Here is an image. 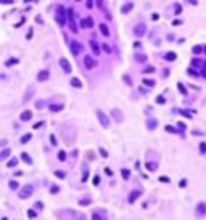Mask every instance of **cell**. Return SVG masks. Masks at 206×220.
Segmentation results:
<instances>
[{
  "instance_id": "obj_1",
  "label": "cell",
  "mask_w": 206,
  "mask_h": 220,
  "mask_svg": "<svg viewBox=\"0 0 206 220\" xmlns=\"http://www.w3.org/2000/svg\"><path fill=\"white\" fill-rule=\"evenodd\" d=\"M97 118H99V122H100V125H102V127H104V129H107L109 125H111V123H109V118H107V116H106V113H104V111H100V109H99V111H97Z\"/></svg>"
},
{
  "instance_id": "obj_2",
  "label": "cell",
  "mask_w": 206,
  "mask_h": 220,
  "mask_svg": "<svg viewBox=\"0 0 206 220\" xmlns=\"http://www.w3.org/2000/svg\"><path fill=\"white\" fill-rule=\"evenodd\" d=\"M69 44H71V51H72V55H76V56H78V55L83 51V46H81V42H78V41H71Z\"/></svg>"
},
{
  "instance_id": "obj_3",
  "label": "cell",
  "mask_w": 206,
  "mask_h": 220,
  "mask_svg": "<svg viewBox=\"0 0 206 220\" xmlns=\"http://www.w3.org/2000/svg\"><path fill=\"white\" fill-rule=\"evenodd\" d=\"M32 192H34V188H32L30 185H27L25 188H21V190H19V197H21V199H27V197H30V195H32Z\"/></svg>"
},
{
  "instance_id": "obj_4",
  "label": "cell",
  "mask_w": 206,
  "mask_h": 220,
  "mask_svg": "<svg viewBox=\"0 0 206 220\" xmlns=\"http://www.w3.org/2000/svg\"><path fill=\"white\" fill-rule=\"evenodd\" d=\"M79 25H81L83 28H92V26H93V19H92L90 16H88V18H85V19H81V21H79Z\"/></svg>"
},
{
  "instance_id": "obj_5",
  "label": "cell",
  "mask_w": 206,
  "mask_h": 220,
  "mask_svg": "<svg viewBox=\"0 0 206 220\" xmlns=\"http://www.w3.org/2000/svg\"><path fill=\"white\" fill-rule=\"evenodd\" d=\"M60 67L65 70V72H67V74H69V72L72 70V67H71V63L67 62V60H65V58H60Z\"/></svg>"
},
{
  "instance_id": "obj_6",
  "label": "cell",
  "mask_w": 206,
  "mask_h": 220,
  "mask_svg": "<svg viewBox=\"0 0 206 220\" xmlns=\"http://www.w3.org/2000/svg\"><path fill=\"white\" fill-rule=\"evenodd\" d=\"M85 65H86V69H93L95 65H97V62H95L92 56H85Z\"/></svg>"
},
{
  "instance_id": "obj_7",
  "label": "cell",
  "mask_w": 206,
  "mask_h": 220,
  "mask_svg": "<svg viewBox=\"0 0 206 220\" xmlns=\"http://www.w3.org/2000/svg\"><path fill=\"white\" fill-rule=\"evenodd\" d=\"M196 211H197V215H199V217L206 215V202H199V204H197V208H196Z\"/></svg>"
},
{
  "instance_id": "obj_8",
  "label": "cell",
  "mask_w": 206,
  "mask_h": 220,
  "mask_svg": "<svg viewBox=\"0 0 206 220\" xmlns=\"http://www.w3.org/2000/svg\"><path fill=\"white\" fill-rule=\"evenodd\" d=\"M56 12H58V14H56V18H58V21H60V23L63 25V12H67V11H65V9H63V7H62V5H58V7H56Z\"/></svg>"
},
{
  "instance_id": "obj_9",
  "label": "cell",
  "mask_w": 206,
  "mask_h": 220,
  "mask_svg": "<svg viewBox=\"0 0 206 220\" xmlns=\"http://www.w3.org/2000/svg\"><path fill=\"white\" fill-rule=\"evenodd\" d=\"M48 78H49V72H48V70H41L39 74H37V79H39V81H46Z\"/></svg>"
},
{
  "instance_id": "obj_10",
  "label": "cell",
  "mask_w": 206,
  "mask_h": 220,
  "mask_svg": "<svg viewBox=\"0 0 206 220\" xmlns=\"http://www.w3.org/2000/svg\"><path fill=\"white\" fill-rule=\"evenodd\" d=\"M111 114L116 118V122H122V120H123V116H122V111H120V109H113Z\"/></svg>"
},
{
  "instance_id": "obj_11",
  "label": "cell",
  "mask_w": 206,
  "mask_h": 220,
  "mask_svg": "<svg viewBox=\"0 0 206 220\" xmlns=\"http://www.w3.org/2000/svg\"><path fill=\"white\" fill-rule=\"evenodd\" d=\"M139 194H141L139 190H134V192H130V195H129V202H134L137 197H139Z\"/></svg>"
},
{
  "instance_id": "obj_12",
  "label": "cell",
  "mask_w": 206,
  "mask_h": 220,
  "mask_svg": "<svg viewBox=\"0 0 206 220\" xmlns=\"http://www.w3.org/2000/svg\"><path fill=\"white\" fill-rule=\"evenodd\" d=\"M90 46H92V51H93L95 55H99V53H100V48H99V44L95 42V41H92V42H90Z\"/></svg>"
},
{
  "instance_id": "obj_13",
  "label": "cell",
  "mask_w": 206,
  "mask_h": 220,
  "mask_svg": "<svg viewBox=\"0 0 206 220\" xmlns=\"http://www.w3.org/2000/svg\"><path fill=\"white\" fill-rule=\"evenodd\" d=\"M71 85H72V86H74V88H81V86H83V83H81V81H79V79H78V78H72V79H71Z\"/></svg>"
},
{
  "instance_id": "obj_14",
  "label": "cell",
  "mask_w": 206,
  "mask_h": 220,
  "mask_svg": "<svg viewBox=\"0 0 206 220\" xmlns=\"http://www.w3.org/2000/svg\"><path fill=\"white\" fill-rule=\"evenodd\" d=\"M30 118H32V113L30 111H23V113H21V120H23V122H28Z\"/></svg>"
},
{
  "instance_id": "obj_15",
  "label": "cell",
  "mask_w": 206,
  "mask_h": 220,
  "mask_svg": "<svg viewBox=\"0 0 206 220\" xmlns=\"http://www.w3.org/2000/svg\"><path fill=\"white\" fill-rule=\"evenodd\" d=\"M132 7H134V4H132V2H129V4L122 5V12H123V14H125V12H129V11L132 9Z\"/></svg>"
},
{
  "instance_id": "obj_16",
  "label": "cell",
  "mask_w": 206,
  "mask_h": 220,
  "mask_svg": "<svg viewBox=\"0 0 206 220\" xmlns=\"http://www.w3.org/2000/svg\"><path fill=\"white\" fill-rule=\"evenodd\" d=\"M99 28H100L102 35H106V37L109 35V28H107V25H104V23H102V25H99Z\"/></svg>"
},
{
  "instance_id": "obj_17",
  "label": "cell",
  "mask_w": 206,
  "mask_h": 220,
  "mask_svg": "<svg viewBox=\"0 0 206 220\" xmlns=\"http://www.w3.org/2000/svg\"><path fill=\"white\" fill-rule=\"evenodd\" d=\"M92 220H106V217L100 213V211H95L93 213V217H92Z\"/></svg>"
},
{
  "instance_id": "obj_18",
  "label": "cell",
  "mask_w": 206,
  "mask_h": 220,
  "mask_svg": "<svg viewBox=\"0 0 206 220\" xmlns=\"http://www.w3.org/2000/svg\"><path fill=\"white\" fill-rule=\"evenodd\" d=\"M166 60H169V62H173L174 60V58H176V53H173V51H169V53H166Z\"/></svg>"
},
{
  "instance_id": "obj_19",
  "label": "cell",
  "mask_w": 206,
  "mask_h": 220,
  "mask_svg": "<svg viewBox=\"0 0 206 220\" xmlns=\"http://www.w3.org/2000/svg\"><path fill=\"white\" fill-rule=\"evenodd\" d=\"M144 34V25L141 23V25H137V28H136V35H143Z\"/></svg>"
},
{
  "instance_id": "obj_20",
  "label": "cell",
  "mask_w": 206,
  "mask_h": 220,
  "mask_svg": "<svg viewBox=\"0 0 206 220\" xmlns=\"http://www.w3.org/2000/svg\"><path fill=\"white\" fill-rule=\"evenodd\" d=\"M49 109H51V111H62L63 106H62V104H56V106H55V104H51V106H49Z\"/></svg>"
},
{
  "instance_id": "obj_21",
  "label": "cell",
  "mask_w": 206,
  "mask_h": 220,
  "mask_svg": "<svg viewBox=\"0 0 206 220\" xmlns=\"http://www.w3.org/2000/svg\"><path fill=\"white\" fill-rule=\"evenodd\" d=\"M21 160H23V162H27V164H32V158L27 155V153H21Z\"/></svg>"
},
{
  "instance_id": "obj_22",
  "label": "cell",
  "mask_w": 206,
  "mask_h": 220,
  "mask_svg": "<svg viewBox=\"0 0 206 220\" xmlns=\"http://www.w3.org/2000/svg\"><path fill=\"white\" fill-rule=\"evenodd\" d=\"M69 28L72 32H78V28H76V23H74V19H69Z\"/></svg>"
},
{
  "instance_id": "obj_23",
  "label": "cell",
  "mask_w": 206,
  "mask_h": 220,
  "mask_svg": "<svg viewBox=\"0 0 206 220\" xmlns=\"http://www.w3.org/2000/svg\"><path fill=\"white\" fill-rule=\"evenodd\" d=\"M143 83L146 86H155V81H153V79H143Z\"/></svg>"
},
{
  "instance_id": "obj_24",
  "label": "cell",
  "mask_w": 206,
  "mask_h": 220,
  "mask_svg": "<svg viewBox=\"0 0 206 220\" xmlns=\"http://www.w3.org/2000/svg\"><path fill=\"white\" fill-rule=\"evenodd\" d=\"M146 167H148V171H155V169H157V164H152V162H148V164H146Z\"/></svg>"
},
{
  "instance_id": "obj_25",
  "label": "cell",
  "mask_w": 206,
  "mask_h": 220,
  "mask_svg": "<svg viewBox=\"0 0 206 220\" xmlns=\"http://www.w3.org/2000/svg\"><path fill=\"white\" fill-rule=\"evenodd\" d=\"M122 176H123L125 180H127L129 176H130V171H129V169H122Z\"/></svg>"
},
{
  "instance_id": "obj_26",
  "label": "cell",
  "mask_w": 206,
  "mask_h": 220,
  "mask_svg": "<svg viewBox=\"0 0 206 220\" xmlns=\"http://www.w3.org/2000/svg\"><path fill=\"white\" fill-rule=\"evenodd\" d=\"M181 114H183V116H187V118H192V111H187V109H183Z\"/></svg>"
},
{
  "instance_id": "obj_27",
  "label": "cell",
  "mask_w": 206,
  "mask_h": 220,
  "mask_svg": "<svg viewBox=\"0 0 206 220\" xmlns=\"http://www.w3.org/2000/svg\"><path fill=\"white\" fill-rule=\"evenodd\" d=\"M65 158H67V153H65V151H60V153H58V160H65Z\"/></svg>"
},
{
  "instance_id": "obj_28",
  "label": "cell",
  "mask_w": 206,
  "mask_h": 220,
  "mask_svg": "<svg viewBox=\"0 0 206 220\" xmlns=\"http://www.w3.org/2000/svg\"><path fill=\"white\" fill-rule=\"evenodd\" d=\"M102 49H104L106 53H111V46H109V44H102Z\"/></svg>"
},
{
  "instance_id": "obj_29",
  "label": "cell",
  "mask_w": 206,
  "mask_h": 220,
  "mask_svg": "<svg viewBox=\"0 0 206 220\" xmlns=\"http://www.w3.org/2000/svg\"><path fill=\"white\" fill-rule=\"evenodd\" d=\"M188 76H199V72H197V70H194L192 67H190V69H188Z\"/></svg>"
},
{
  "instance_id": "obj_30",
  "label": "cell",
  "mask_w": 206,
  "mask_h": 220,
  "mask_svg": "<svg viewBox=\"0 0 206 220\" xmlns=\"http://www.w3.org/2000/svg\"><path fill=\"white\" fill-rule=\"evenodd\" d=\"M164 102H166L164 95H159V97H157V104H164Z\"/></svg>"
},
{
  "instance_id": "obj_31",
  "label": "cell",
  "mask_w": 206,
  "mask_h": 220,
  "mask_svg": "<svg viewBox=\"0 0 206 220\" xmlns=\"http://www.w3.org/2000/svg\"><path fill=\"white\" fill-rule=\"evenodd\" d=\"M199 151L201 153H206V143H201L199 144Z\"/></svg>"
},
{
  "instance_id": "obj_32",
  "label": "cell",
  "mask_w": 206,
  "mask_h": 220,
  "mask_svg": "<svg viewBox=\"0 0 206 220\" xmlns=\"http://www.w3.org/2000/svg\"><path fill=\"white\" fill-rule=\"evenodd\" d=\"M155 125H157L155 120H148V127H150V129H155Z\"/></svg>"
},
{
  "instance_id": "obj_33",
  "label": "cell",
  "mask_w": 206,
  "mask_h": 220,
  "mask_svg": "<svg viewBox=\"0 0 206 220\" xmlns=\"http://www.w3.org/2000/svg\"><path fill=\"white\" fill-rule=\"evenodd\" d=\"M178 90H180L181 93H187V88H185V86H183L181 83H178Z\"/></svg>"
},
{
  "instance_id": "obj_34",
  "label": "cell",
  "mask_w": 206,
  "mask_h": 220,
  "mask_svg": "<svg viewBox=\"0 0 206 220\" xmlns=\"http://www.w3.org/2000/svg\"><path fill=\"white\" fill-rule=\"evenodd\" d=\"M9 153H11V150H7V148H5V150L2 151V158H7V157H9Z\"/></svg>"
},
{
  "instance_id": "obj_35",
  "label": "cell",
  "mask_w": 206,
  "mask_h": 220,
  "mask_svg": "<svg viewBox=\"0 0 206 220\" xmlns=\"http://www.w3.org/2000/svg\"><path fill=\"white\" fill-rule=\"evenodd\" d=\"M30 134H27V136H23V137H21V143H27V141H30Z\"/></svg>"
},
{
  "instance_id": "obj_36",
  "label": "cell",
  "mask_w": 206,
  "mask_h": 220,
  "mask_svg": "<svg viewBox=\"0 0 206 220\" xmlns=\"http://www.w3.org/2000/svg\"><path fill=\"white\" fill-rule=\"evenodd\" d=\"M99 153H100V155H102V157H104V158L107 157V151H106L104 148H99Z\"/></svg>"
},
{
  "instance_id": "obj_37",
  "label": "cell",
  "mask_w": 206,
  "mask_h": 220,
  "mask_svg": "<svg viewBox=\"0 0 206 220\" xmlns=\"http://www.w3.org/2000/svg\"><path fill=\"white\" fill-rule=\"evenodd\" d=\"M55 174L58 176V178H65V173L63 171H55Z\"/></svg>"
},
{
  "instance_id": "obj_38",
  "label": "cell",
  "mask_w": 206,
  "mask_h": 220,
  "mask_svg": "<svg viewBox=\"0 0 206 220\" xmlns=\"http://www.w3.org/2000/svg\"><path fill=\"white\" fill-rule=\"evenodd\" d=\"M9 187H11L12 190H16V188H18V183H16V181H11V183H9Z\"/></svg>"
},
{
  "instance_id": "obj_39",
  "label": "cell",
  "mask_w": 206,
  "mask_h": 220,
  "mask_svg": "<svg viewBox=\"0 0 206 220\" xmlns=\"http://www.w3.org/2000/svg\"><path fill=\"white\" fill-rule=\"evenodd\" d=\"M201 51H203V48L201 46H194V53L197 55V53H201Z\"/></svg>"
},
{
  "instance_id": "obj_40",
  "label": "cell",
  "mask_w": 206,
  "mask_h": 220,
  "mask_svg": "<svg viewBox=\"0 0 206 220\" xmlns=\"http://www.w3.org/2000/svg\"><path fill=\"white\" fill-rule=\"evenodd\" d=\"M42 106H44V102H42V100H37V102H35V107H37V109H41Z\"/></svg>"
},
{
  "instance_id": "obj_41",
  "label": "cell",
  "mask_w": 206,
  "mask_h": 220,
  "mask_svg": "<svg viewBox=\"0 0 206 220\" xmlns=\"http://www.w3.org/2000/svg\"><path fill=\"white\" fill-rule=\"evenodd\" d=\"M18 60H16V58H11V60H7V65H14V63H16Z\"/></svg>"
},
{
  "instance_id": "obj_42",
  "label": "cell",
  "mask_w": 206,
  "mask_h": 220,
  "mask_svg": "<svg viewBox=\"0 0 206 220\" xmlns=\"http://www.w3.org/2000/svg\"><path fill=\"white\" fill-rule=\"evenodd\" d=\"M192 65H201V60H199V58H194V60H192Z\"/></svg>"
},
{
  "instance_id": "obj_43",
  "label": "cell",
  "mask_w": 206,
  "mask_h": 220,
  "mask_svg": "<svg viewBox=\"0 0 206 220\" xmlns=\"http://www.w3.org/2000/svg\"><path fill=\"white\" fill-rule=\"evenodd\" d=\"M99 181H100L99 176H93V185H99Z\"/></svg>"
},
{
  "instance_id": "obj_44",
  "label": "cell",
  "mask_w": 206,
  "mask_h": 220,
  "mask_svg": "<svg viewBox=\"0 0 206 220\" xmlns=\"http://www.w3.org/2000/svg\"><path fill=\"white\" fill-rule=\"evenodd\" d=\"M153 70H155L153 67H146V69H144V72H146V74H150V72H153Z\"/></svg>"
},
{
  "instance_id": "obj_45",
  "label": "cell",
  "mask_w": 206,
  "mask_h": 220,
  "mask_svg": "<svg viewBox=\"0 0 206 220\" xmlns=\"http://www.w3.org/2000/svg\"><path fill=\"white\" fill-rule=\"evenodd\" d=\"M28 217H30V218H35V211L30 210V211H28Z\"/></svg>"
},
{
  "instance_id": "obj_46",
  "label": "cell",
  "mask_w": 206,
  "mask_h": 220,
  "mask_svg": "<svg viewBox=\"0 0 206 220\" xmlns=\"http://www.w3.org/2000/svg\"><path fill=\"white\" fill-rule=\"evenodd\" d=\"M160 181H162V183H169V178H166V176H160Z\"/></svg>"
},
{
  "instance_id": "obj_47",
  "label": "cell",
  "mask_w": 206,
  "mask_h": 220,
  "mask_svg": "<svg viewBox=\"0 0 206 220\" xmlns=\"http://www.w3.org/2000/svg\"><path fill=\"white\" fill-rule=\"evenodd\" d=\"M51 144H53V146L56 144V137H55V136H51Z\"/></svg>"
},
{
  "instance_id": "obj_48",
  "label": "cell",
  "mask_w": 206,
  "mask_h": 220,
  "mask_svg": "<svg viewBox=\"0 0 206 220\" xmlns=\"http://www.w3.org/2000/svg\"><path fill=\"white\" fill-rule=\"evenodd\" d=\"M187 185V180H180V187H185Z\"/></svg>"
},
{
  "instance_id": "obj_49",
  "label": "cell",
  "mask_w": 206,
  "mask_h": 220,
  "mask_svg": "<svg viewBox=\"0 0 206 220\" xmlns=\"http://www.w3.org/2000/svg\"><path fill=\"white\" fill-rule=\"evenodd\" d=\"M58 192V187H51V194H56Z\"/></svg>"
},
{
  "instance_id": "obj_50",
  "label": "cell",
  "mask_w": 206,
  "mask_h": 220,
  "mask_svg": "<svg viewBox=\"0 0 206 220\" xmlns=\"http://www.w3.org/2000/svg\"><path fill=\"white\" fill-rule=\"evenodd\" d=\"M42 127V122H39V123H35V125H34V129H41Z\"/></svg>"
},
{
  "instance_id": "obj_51",
  "label": "cell",
  "mask_w": 206,
  "mask_h": 220,
  "mask_svg": "<svg viewBox=\"0 0 206 220\" xmlns=\"http://www.w3.org/2000/svg\"><path fill=\"white\" fill-rule=\"evenodd\" d=\"M203 78H206V70L204 69H203Z\"/></svg>"
},
{
  "instance_id": "obj_52",
  "label": "cell",
  "mask_w": 206,
  "mask_h": 220,
  "mask_svg": "<svg viewBox=\"0 0 206 220\" xmlns=\"http://www.w3.org/2000/svg\"><path fill=\"white\" fill-rule=\"evenodd\" d=\"M204 70H206V62H204Z\"/></svg>"
}]
</instances>
